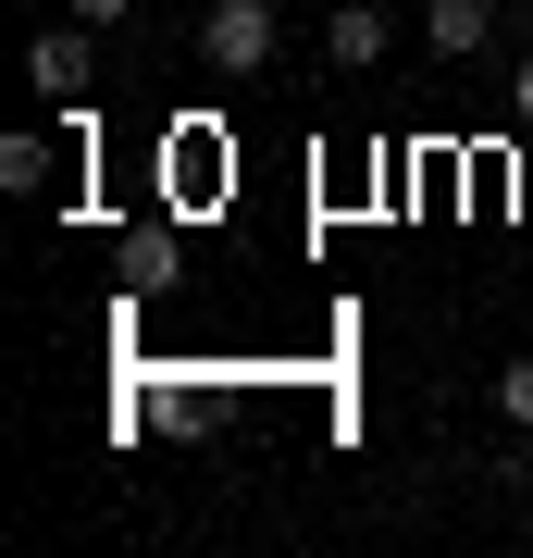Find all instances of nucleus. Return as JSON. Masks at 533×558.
Returning a JSON list of instances; mask_svg holds the SVG:
<instances>
[{"label": "nucleus", "instance_id": "obj_6", "mask_svg": "<svg viewBox=\"0 0 533 558\" xmlns=\"http://www.w3.org/2000/svg\"><path fill=\"white\" fill-rule=\"evenodd\" d=\"M496 422H521V435H533V348L496 360Z\"/></svg>", "mask_w": 533, "mask_h": 558}, {"label": "nucleus", "instance_id": "obj_4", "mask_svg": "<svg viewBox=\"0 0 533 558\" xmlns=\"http://www.w3.org/2000/svg\"><path fill=\"white\" fill-rule=\"evenodd\" d=\"M323 62H336V75H373V62H385V0H336V25H323Z\"/></svg>", "mask_w": 533, "mask_h": 558}, {"label": "nucleus", "instance_id": "obj_7", "mask_svg": "<svg viewBox=\"0 0 533 558\" xmlns=\"http://www.w3.org/2000/svg\"><path fill=\"white\" fill-rule=\"evenodd\" d=\"M75 25H99V38H124V25H137V0H75Z\"/></svg>", "mask_w": 533, "mask_h": 558}, {"label": "nucleus", "instance_id": "obj_5", "mask_svg": "<svg viewBox=\"0 0 533 558\" xmlns=\"http://www.w3.org/2000/svg\"><path fill=\"white\" fill-rule=\"evenodd\" d=\"M0 186L38 199V186H50V137H0Z\"/></svg>", "mask_w": 533, "mask_h": 558}, {"label": "nucleus", "instance_id": "obj_1", "mask_svg": "<svg viewBox=\"0 0 533 558\" xmlns=\"http://www.w3.org/2000/svg\"><path fill=\"white\" fill-rule=\"evenodd\" d=\"M198 62L211 75H274V0H211L198 13Z\"/></svg>", "mask_w": 533, "mask_h": 558}, {"label": "nucleus", "instance_id": "obj_2", "mask_svg": "<svg viewBox=\"0 0 533 558\" xmlns=\"http://www.w3.org/2000/svg\"><path fill=\"white\" fill-rule=\"evenodd\" d=\"M25 75H38L50 100H75V87L99 75V25H38V38H25Z\"/></svg>", "mask_w": 533, "mask_h": 558}, {"label": "nucleus", "instance_id": "obj_8", "mask_svg": "<svg viewBox=\"0 0 533 558\" xmlns=\"http://www.w3.org/2000/svg\"><path fill=\"white\" fill-rule=\"evenodd\" d=\"M509 124H533V50L509 62Z\"/></svg>", "mask_w": 533, "mask_h": 558}, {"label": "nucleus", "instance_id": "obj_3", "mask_svg": "<svg viewBox=\"0 0 533 558\" xmlns=\"http://www.w3.org/2000/svg\"><path fill=\"white\" fill-rule=\"evenodd\" d=\"M422 50L435 62H484L496 50V0H435V13H422Z\"/></svg>", "mask_w": 533, "mask_h": 558}]
</instances>
